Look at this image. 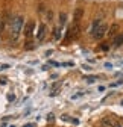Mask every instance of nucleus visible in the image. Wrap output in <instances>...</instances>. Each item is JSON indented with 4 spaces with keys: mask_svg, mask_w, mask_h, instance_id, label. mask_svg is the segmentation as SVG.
<instances>
[{
    "mask_svg": "<svg viewBox=\"0 0 123 127\" xmlns=\"http://www.w3.org/2000/svg\"><path fill=\"white\" fill-rule=\"evenodd\" d=\"M117 32H119V24H113L111 27H108V35H110V36L117 35Z\"/></svg>",
    "mask_w": 123,
    "mask_h": 127,
    "instance_id": "nucleus-8",
    "label": "nucleus"
},
{
    "mask_svg": "<svg viewBox=\"0 0 123 127\" xmlns=\"http://www.w3.org/2000/svg\"><path fill=\"white\" fill-rule=\"evenodd\" d=\"M100 23H102V20H100V18H96V20L93 21V24H91V30H90V32H93V30H94V29H96Z\"/></svg>",
    "mask_w": 123,
    "mask_h": 127,
    "instance_id": "nucleus-11",
    "label": "nucleus"
},
{
    "mask_svg": "<svg viewBox=\"0 0 123 127\" xmlns=\"http://www.w3.org/2000/svg\"><path fill=\"white\" fill-rule=\"evenodd\" d=\"M23 26H24V17H21V15H17V17H14L12 21H11V38L12 41H17L21 30H23Z\"/></svg>",
    "mask_w": 123,
    "mask_h": 127,
    "instance_id": "nucleus-1",
    "label": "nucleus"
},
{
    "mask_svg": "<svg viewBox=\"0 0 123 127\" xmlns=\"http://www.w3.org/2000/svg\"><path fill=\"white\" fill-rule=\"evenodd\" d=\"M53 38L55 39H59L61 38V27H55L53 29Z\"/></svg>",
    "mask_w": 123,
    "mask_h": 127,
    "instance_id": "nucleus-10",
    "label": "nucleus"
},
{
    "mask_svg": "<svg viewBox=\"0 0 123 127\" xmlns=\"http://www.w3.org/2000/svg\"><path fill=\"white\" fill-rule=\"evenodd\" d=\"M117 127H122V126H117Z\"/></svg>",
    "mask_w": 123,
    "mask_h": 127,
    "instance_id": "nucleus-19",
    "label": "nucleus"
},
{
    "mask_svg": "<svg viewBox=\"0 0 123 127\" xmlns=\"http://www.w3.org/2000/svg\"><path fill=\"white\" fill-rule=\"evenodd\" d=\"M67 21V14L65 12H61L59 14V26H64Z\"/></svg>",
    "mask_w": 123,
    "mask_h": 127,
    "instance_id": "nucleus-9",
    "label": "nucleus"
},
{
    "mask_svg": "<svg viewBox=\"0 0 123 127\" xmlns=\"http://www.w3.org/2000/svg\"><path fill=\"white\" fill-rule=\"evenodd\" d=\"M38 11H40V12H44V5H40V6H38Z\"/></svg>",
    "mask_w": 123,
    "mask_h": 127,
    "instance_id": "nucleus-15",
    "label": "nucleus"
},
{
    "mask_svg": "<svg viewBox=\"0 0 123 127\" xmlns=\"http://www.w3.org/2000/svg\"><path fill=\"white\" fill-rule=\"evenodd\" d=\"M0 41H2V38H0Z\"/></svg>",
    "mask_w": 123,
    "mask_h": 127,
    "instance_id": "nucleus-20",
    "label": "nucleus"
},
{
    "mask_svg": "<svg viewBox=\"0 0 123 127\" xmlns=\"http://www.w3.org/2000/svg\"><path fill=\"white\" fill-rule=\"evenodd\" d=\"M24 36L29 39L30 36H32L34 35V30H35V21H32V20H30L29 23H26V26H24Z\"/></svg>",
    "mask_w": 123,
    "mask_h": 127,
    "instance_id": "nucleus-4",
    "label": "nucleus"
},
{
    "mask_svg": "<svg viewBox=\"0 0 123 127\" xmlns=\"http://www.w3.org/2000/svg\"><path fill=\"white\" fill-rule=\"evenodd\" d=\"M30 42H32V41H29V39H27V44L24 45V49H27V50H29V49H34V44H30Z\"/></svg>",
    "mask_w": 123,
    "mask_h": 127,
    "instance_id": "nucleus-14",
    "label": "nucleus"
},
{
    "mask_svg": "<svg viewBox=\"0 0 123 127\" xmlns=\"http://www.w3.org/2000/svg\"><path fill=\"white\" fill-rule=\"evenodd\" d=\"M3 29H5V20H3V18H0V33L3 32Z\"/></svg>",
    "mask_w": 123,
    "mask_h": 127,
    "instance_id": "nucleus-13",
    "label": "nucleus"
},
{
    "mask_svg": "<svg viewBox=\"0 0 123 127\" xmlns=\"http://www.w3.org/2000/svg\"><path fill=\"white\" fill-rule=\"evenodd\" d=\"M100 49H102V50H108V49H110V47H108V45H105V44H103V45H100Z\"/></svg>",
    "mask_w": 123,
    "mask_h": 127,
    "instance_id": "nucleus-17",
    "label": "nucleus"
},
{
    "mask_svg": "<svg viewBox=\"0 0 123 127\" xmlns=\"http://www.w3.org/2000/svg\"><path fill=\"white\" fill-rule=\"evenodd\" d=\"M23 127H34V124H24Z\"/></svg>",
    "mask_w": 123,
    "mask_h": 127,
    "instance_id": "nucleus-18",
    "label": "nucleus"
},
{
    "mask_svg": "<svg viewBox=\"0 0 123 127\" xmlns=\"http://www.w3.org/2000/svg\"><path fill=\"white\" fill-rule=\"evenodd\" d=\"M82 15H84V9L78 8V9L74 11V23H79V20L82 18Z\"/></svg>",
    "mask_w": 123,
    "mask_h": 127,
    "instance_id": "nucleus-7",
    "label": "nucleus"
},
{
    "mask_svg": "<svg viewBox=\"0 0 123 127\" xmlns=\"http://www.w3.org/2000/svg\"><path fill=\"white\" fill-rule=\"evenodd\" d=\"M111 45L114 47V49H119V47H122V45H123V33H117V35L113 38Z\"/></svg>",
    "mask_w": 123,
    "mask_h": 127,
    "instance_id": "nucleus-6",
    "label": "nucleus"
},
{
    "mask_svg": "<svg viewBox=\"0 0 123 127\" xmlns=\"http://www.w3.org/2000/svg\"><path fill=\"white\" fill-rule=\"evenodd\" d=\"M46 35H47V26H46L44 23H41L40 27H38V32H37V39L38 41H44Z\"/></svg>",
    "mask_w": 123,
    "mask_h": 127,
    "instance_id": "nucleus-5",
    "label": "nucleus"
},
{
    "mask_svg": "<svg viewBox=\"0 0 123 127\" xmlns=\"http://www.w3.org/2000/svg\"><path fill=\"white\" fill-rule=\"evenodd\" d=\"M106 33H108V26H106L105 23H100L93 32H91V35H93V38L94 39H97V41H100Z\"/></svg>",
    "mask_w": 123,
    "mask_h": 127,
    "instance_id": "nucleus-2",
    "label": "nucleus"
},
{
    "mask_svg": "<svg viewBox=\"0 0 123 127\" xmlns=\"http://www.w3.org/2000/svg\"><path fill=\"white\" fill-rule=\"evenodd\" d=\"M8 98H9V101H14V98H15V95H14V94H11V95H9Z\"/></svg>",
    "mask_w": 123,
    "mask_h": 127,
    "instance_id": "nucleus-16",
    "label": "nucleus"
},
{
    "mask_svg": "<svg viewBox=\"0 0 123 127\" xmlns=\"http://www.w3.org/2000/svg\"><path fill=\"white\" fill-rule=\"evenodd\" d=\"M79 35V24L78 23H74V26L67 32V36H65V42H68V41H71V39H74L76 36Z\"/></svg>",
    "mask_w": 123,
    "mask_h": 127,
    "instance_id": "nucleus-3",
    "label": "nucleus"
},
{
    "mask_svg": "<svg viewBox=\"0 0 123 127\" xmlns=\"http://www.w3.org/2000/svg\"><path fill=\"white\" fill-rule=\"evenodd\" d=\"M46 20H47V21H52V20H53V12H52V11H47V12H46Z\"/></svg>",
    "mask_w": 123,
    "mask_h": 127,
    "instance_id": "nucleus-12",
    "label": "nucleus"
}]
</instances>
